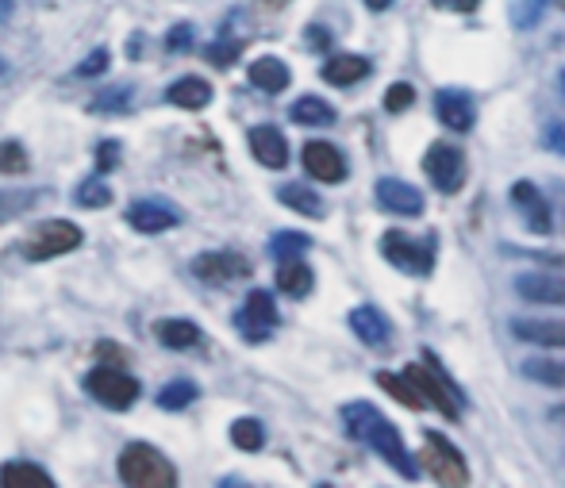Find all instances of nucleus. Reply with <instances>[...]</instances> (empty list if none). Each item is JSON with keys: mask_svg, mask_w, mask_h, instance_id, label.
<instances>
[{"mask_svg": "<svg viewBox=\"0 0 565 488\" xmlns=\"http://www.w3.org/2000/svg\"><path fill=\"white\" fill-rule=\"evenodd\" d=\"M231 442L246 450V454H254V450H262L266 446V427L258 423V419H235L231 423Z\"/></svg>", "mask_w": 565, "mask_h": 488, "instance_id": "32", "label": "nucleus"}, {"mask_svg": "<svg viewBox=\"0 0 565 488\" xmlns=\"http://www.w3.org/2000/svg\"><path fill=\"white\" fill-rule=\"evenodd\" d=\"M523 373L539 385L565 389V362H558V358H531V362H523Z\"/></svg>", "mask_w": 565, "mask_h": 488, "instance_id": "30", "label": "nucleus"}, {"mask_svg": "<svg viewBox=\"0 0 565 488\" xmlns=\"http://www.w3.org/2000/svg\"><path fill=\"white\" fill-rule=\"evenodd\" d=\"M516 293L531 304L565 308V277L562 273H523L516 277Z\"/></svg>", "mask_w": 565, "mask_h": 488, "instance_id": "13", "label": "nucleus"}, {"mask_svg": "<svg viewBox=\"0 0 565 488\" xmlns=\"http://www.w3.org/2000/svg\"><path fill=\"white\" fill-rule=\"evenodd\" d=\"M512 335L535 346L565 350V319H512Z\"/></svg>", "mask_w": 565, "mask_h": 488, "instance_id": "18", "label": "nucleus"}, {"mask_svg": "<svg viewBox=\"0 0 565 488\" xmlns=\"http://www.w3.org/2000/svg\"><path fill=\"white\" fill-rule=\"evenodd\" d=\"M377 204L385 212H396V216H419L423 212V196H419L416 185L400 181V177H381L377 181Z\"/></svg>", "mask_w": 565, "mask_h": 488, "instance_id": "16", "label": "nucleus"}, {"mask_svg": "<svg viewBox=\"0 0 565 488\" xmlns=\"http://www.w3.org/2000/svg\"><path fill=\"white\" fill-rule=\"evenodd\" d=\"M423 170L443 193H458L462 181H466V154L458 147H450V143H435L423 158Z\"/></svg>", "mask_w": 565, "mask_h": 488, "instance_id": "8", "label": "nucleus"}, {"mask_svg": "<svg viewBox=\"0 0 565 488\" xmlns=\"http://www.w3.org/2000/svg\"><path fill=\"white\" fill-rule=\"evenodd\" d=\"M512 204L523 212V220H527L531 231H539V235H550V231H554V212H550V204L542 200V193L531 181H516V185H512Z\"/></svg>", "mask_w": 565, "mask_h": 488, "instance_id": "14", "label": "nucleus"}, {"mask_svg": "<svg viewBox=\"0 0 565 488\" xmlns=\"http://www.w3.org/2000/svg\"><path fill=\"white\" fill-rule=\"evenodd\" d=\"M350 331L366 342V346H381V350H385L389 339H393V323L381 316L377 308H369V304H362V308L350 312Z\"/></svg>", "mask_w": 565, "mask_h": 488, "instance_id": "19", "label": "nucleus"}, {"mask_svg": "<svg viewBox=\"0 0 565 488\" xmlns=\"http://www.w3.org/2000/svg\"><path fill=\"white\" fill-rule=\"evenodd\" d=\"M270 4H273V8H281V4H285V0H270Z\"/></svg>", "mask_w": 565, "mask_h": 488, "instance_id": "49", "label": "nucleus"}, {"mask_svg": "<svg viewBox=\"0 0 565 488\" xmlns=\"http://www.w3.org/2000/svg\"><path fill=\"white\" fill-rule=\"evenodd\" d=\"M197 396H200V389L193 385V381L177 377V381H170V385H162V392H158V408H166V412H181V408H189Z\"/></svg>", "mask_w": 565, "mask_h": 488, "instance_id": "29", "label": "nucleus"}, {"mask_svg": "<svg viewBox=\"0 0 565 488\" xmlns=\"http://www.w3.org/2000/svg\"><path fill=\"white\" fill-rule=\"evenodd\" d=\"M127 223L135 227V231H143V235H158V231H170L181 223V212L166 204V200H135L131 208H127Z\"/></svg>", "mask_w": 565, "mask_h": 488, "instance_id": "11", "label": "nucleus"}, {"mask_svg": "<svg viewBox=\"0 0 565 488\" xmlns=\"http://www.w3.org/2000/svg\"><path fill=\"white\" fill-rule=\"evenodd\" d=\"M393 0H366V8H373V12H385Z\"/></svg>", "mask_w": 565, "mask_h": 488, "instance_id": "48", "label": "nucleus"}, {"mask_svg": "<svg viewBox=\"0 0 565 488\" xmlns=\"http://www.w3.org/2000/svg\"><path fill=\"white\" fill-rule=\"evenodd\" d=\"M377 385L389 392L393 400H400L404 408H412V412H423V408H431V404L423 400V392L416 389V381H412L408 373H377Z\"/></svg>", "mask_w": 565, "mask_h": 488, "instance_id": "24", "label": "nucleus"}, {"mask_svg": "<svg viewBox=\"0 0 565 488\" xmlns=\"http://www.w3.org/2000/svg\"><path fill=\"white\" fill-rule=\"evenodd\" d=\"M554 4H562V12H565V0H554Z\"/></svg>", "mask_w": 565, "mask_h": 488, "instance_id": "50", "label": "nucleus"}, {"mask_svg": "<svg viewBox=\"0 0 565 488\" xmlns=\"http://www.w3.org/2000/svg\"><path fill=\"white\" fill-rule=\"evenodd\" d=\"M304 170L312 173L316 181L323 185H335V181H343L346 177V158L339 147H331V143H308L304 147Z\"/></svg>", "mask_w": 565, "mask_h": 488, "instance_id": "15", "label": "nucleus"}, {"mask_svg": "<svg viewBox=\"0 0 565 488\" xmlns=\"http://www.w3.org/2000/svg\"><path fill=\"white\" fill-rule=\"evenodd\" d=\"M0 485L4 488H54V477L47 469L31 462H8L0 469Z\"/></svg>", "mask_w": 565, "mask_h": 488, "instance_id": "23", "label": "nucleus"}, {"mask_svg": "<svg viewBox=\"0 0 565 488\" xmlns=\"http://www.w3.org/2000/svg\"><path fill=\"white\" fill-rule=\"evenodd\" d=\"M104 66H108V50L97 47L89 58H81V66H77V77H97L104 74Z\"/></svg>", "mask_w": 565, "mask_h": 488, "instance_id": "38", "label": "nucleus"}, {"mask_svg": "<svg viewBox=\"0 0 565 488\" xmlns=\"http://www.w3.org/2000/svg\"><path fill=\"white\" fill-rule=\"evenodd\" d=\"M154 335L170 350H193L200 342V327L189 319H162V323H154Z\"/></svg>", "mask_w": 565, "mask_h": 488, "instance_id": "25", "label": "nucleus"}, {"mask_svg": "<svg viewBox=\"0 0 565 488\" xmlns=\"http://www.w3.org/2000/svg\"><path fill=\"white\" fill-rule=\"evenodd\" d=\"M166 100L177 104V108H189V112H200L212 104V85L204 77H181L166 89Z\"/></svg>", "mask_w": 565, "mask_h": 488, "instance_id": "21", "label": "nucleus"}, {"mask_svg": "<svg viewBox=\"0 0 565 488\" xmlns=\"http://www.w3.org/2000/svg\"><path fill=\"white\" fill-rule=\"evenodd\" d=\"M404 373L416 381V389L423 392V400H427L431 408H439L446 419H458V415H462V392H458V385L446 381V373L435 354H423V366H408Z\"/></svg>", "mask_w": 565, "mask_h": 488, "instance_id": "3", "label": "nucleus"}, {"mask_svg": "<svg viewBox=\"0 0 565 488\" xmlns=\"http://www.w3.org/2000/svg\"><path fill=\"white\" fill-rule=\"evenodd\" d=\"M289 81H293V74H289V66L281 58H258L250 66V85L262 89V93H285Z\"/></svg>", "mask_w": 565, "mask_h": 488, "instance_id": "22", "label": "nucleus"}, {"mask_svg": "<svg viewBox=\"0 0 565 488\" xmlns=\"http://www.w3.org/2000/svg\"><path fill=\"white\" fill-rule=\"evenodd\" d=\"M85 243V235H81V227L70 220H50L43 223L39 231H35V239L27 243V258L31 262H47V258H58V254H70L77 246Z\"/></svg>", "mask_w": 565, "mask_h": 488, "instance_id": "7", "label": "nucleus"}, {"mask_svg": "<svg viewBox=\"0 0 565 488\" xmlns=\"http://www.w3.org/2000/svg\"><path fill=\"white\" fill-rule=\"evenodd\" d=\"M120 477L131 488H173L177 485V469L162 450H154L147 442H131L120 454Z\"/></svg>", "mask_w": 565, "mask_h": 488, "instance_id": "2", "label": "nucleus"}, {"mask_svg": "<svg viewBox=\"0 0 565 488\" xmlns=\"http://www.w3.org/2000/svg\"><path fill=\"white\" fill-rule=\"evenodd\" d=\"M27 170V150L20 143H0V173H24Z\"/></svg>", "mask_w": 565, "mask_h": 488, "instance_id": "35", "label": "nucleus"}, {"mask_svg": "<svg viewBox=\"0 0 565 488\" xmlns=\"http://www.w3.org/2000/svg\"><path fill=\"white\" fill-rule=\"evenodd\" d=\"M74 204L77 208H108L112 204V189L104 181H85L74 193Z\"/></svg>", "mask_w": 565, "mask_h": 488, "instance_id": "34", "label": "nucleus"}, {"mask_svg": "<svg viewBox=\"0 0 565 488\" xmlns=\"http://www.w3.org/2000/svg\"><path fill=\"white\" fill-rule=\"evenodd\" d=\"M250 150H254V158L262 162V166H270V170H285L289 166V143H285V135L270 127V123H262V127H250Z\"/></svg>", "mask_w": 565, "mask_h": 488, "instance_id": "17", "label": "nucleus"}, {"mask_svg": "<svg viewBox=\"0 0 565 488\" xmlns=\"http://www.w3.org/2000/svg\"><path fill=\"white\" fill-rule=\"evenodd\" d=\"M127 97H131V85H120V89H104V93L93 100V108H97V112H123V108L131 104Z\"/></svg>", "mask_w": 565, "mask_h": 488, "instance_id": "36", "label": "nucleus"}, {"mask_svg": "<svg viewBox=\"0 0 565 488\" xmlns=\"http://www.w3.org/2000/svg\"><path fill=\"white\" fill-rule=\"evenodd\" d=\"M85 389L97 396L104 408H116V412H127L135 400H139V381L131 377V373H123V369H108V366H97L89 377H85Z\"/></svg>", "mask_w": 565, "mask_h": 488, "instance_id": "5", "label": "nucleus"}, {"mask_svg": "<svg viewBox=\"0 0 565 488\" xmlns=\"http://www.w3.org/2000/svg\"><path fill=\"white\" fill-rule=\"evenodd\" d=\"M166 47L170 50H189L193 47V24H177L170 31V39H166Z\"/></svg>", "mask_w": 565, "mask_h": 488, "instance_id": "40", "label": "nucleus"}, {"mask_svg": "<svg viewBox=\"0 0 565 488\" xmlns=\"http://www.w3.org/2000/svg\"><path fill=\"white\" fill-rule=\"evenodd\" d=\"M0 74H4V58H0Z\"/></svg>", "mask_w": 565, "mask_h": 488, "instance_id": "51", "label": "nucleus"}, {"mask_svg": "<svg viewBox=\"0 0 565 488\" xmlns=\"http://www.w3.org/2000/svg\"><path fill=\"white\" fill-rule=\"evenodd\" d=\"M435 4H443V8H458V12H473L481 0H435Z\"/></svg>", "mask_w": 565, "mask_h": 488, "instance_id": "44", "label": "nucleus"}, {"mask_svg": "<svg viewBox=\"0 0 565 488\" xmlns=\"http://www.w3.org/2000/svg\"><path fill=\"white\" fill-rule=\"evenodd\" d=\"M235 327H239L250 342L270 339L273 327H277V304H273V296L266 293V289H254V293L246 296L243 312L235 316Z\"/></svg>", "mask_w": 565, "mask_h": 488, "instance_id": "9", "label": "nucleus"}, {"mask_svg": "<svg viewBox=\"0 0 565 488\" xmlns=\"http://www.w3.org/2000/svg\"><path fill=\"white\" fill-rule=\"evenodd\" d=\"M116 162H120V147H116V143H100L97 147V170L108 173Z\"/></svg>", "mask_w": 565, "mask_h": 488, "instance_id": "41", "label": "nucleus"}, {"mask_svg": "<svg viewBox=\"0 0 565 488\" xmlns=\"http://www.w3.org/2000/svg\"><path fill=\"white\" fill-rule=\"evenodd\" d=\"M419 465H427V473L439 485H469V465L466 458L435 431H423V450H419Z\"/></svg>", "mask_w": 565, "mask_h": 488, "instance_id": "4", "label": "nucleus"}, {"mask_svg": "<svg viewBox=\"0 0 565 488\" xmlns=\"http://www.w3.org/2000/svg\"><path fill=\"white\" fill-rule=\"evenodd\" d=\"M435 112L450 131H469L477 123V104H473L466 89H439L435 93Z\"/></svg>", "mask_w": 565, "mask_h": 488, "instance_id": "12", "label": "nucleus"}, {"mask_svg": "<svg viewBox=\"0 0 565 488\" xmlns=\"http://www.w3.org/2000/svg\"><path fill=\"white\" fill-rule=\"evenodd\" d=\"M412 100H416V89L404 85V81H396V85H389V93H385V108L389 112H404V108H412Z\"/></svg>", "mask_w": 565, "mask_h": 488, "instance_id": "37", "label": "nucleus"}, {"mask_svg": "<svg viewBox=\"0 0 565 488\" xmlns=\"http://www.w3.org/2000/svg\"><path fill=\"white\" fill-rule=\"evenodd\" d=\"M289 116H293V123H300V127H327V123H335V108L320 97H300L293 108H289Z\"/></svg>", "mask_w": 565, "mask_h": 488, "instance_id": "27", "label": "nucleus"}, {"mask_svg": "<svg viewBox=\"0 0 565 488\" xmlns=\"http://www.w3.org/2000/svg\"><path fill=\"white\" fill-rule=\"evenodd\" d=\"M12 12H16V4H12V0H0V24H8Z\"/></svg>", "mask_w": 565, "mask_h": 488, "instance_id": "46", "label": "nucleus"}, {"mask_svg": "<svg viewBox=\"0 0 565 488\" xmlns=\"http://www.w3.org/2000/svg\"><path fill=\"white\" fill-rule=\"evenodd\" d=\"M312 285H316V277H312V269L304 266L300 258H293V262H281V269H277V289H281L285 296L300 300V296L312 293Z\"/></svg>", "mask_w": 565, "mask_h": 488, "instance_id": "26", "label": "nucleus"}, {"mask_svg": "<svg viewBox=\"0 0 565 488\" xmlns=\"http://www.w3.org/2000/svg\"><path fill=\"white\" fill-rule=\"evenodd\" d=\"M193 273L200 281H212V285H227V281H239L250 273V262L235 250H208L193 258Z\"/></svg>", "mask_w": 565, "mask_h": 488, "instance_id": "10", "label": "nucleus"}, {"mask_svg": "<svg viewBox=\"0 0 565 488\" xmlns=\"http://www.w3.org/2000/svg\"><path fill=\"white\" fill-rule=\"evenodd\" d=\"M550 4H554V0H512V8H508V12H512V27H516V31L535 27Z\"/></svg>", "mask_w": 565, "mask_h": 488, "instance_id": "33", "label": "nucleus"}, {"mask_svg": "<svg viewBox=\"0 0 565 488\" xmlns=\"http://www.w3.org/2000/svg\"><path fill=\"white\" fill-rule=\"evenodd\" d=\"M239 50H243V43H212V47H208V62L231 66V62L239 58Z\"/></svg>", "mask_w": 565, "mask_h": 488, "instance_id": "39", "label": "nucleus"}, {"mask_svg": "<svg viewBox=\"0 0 565 488\" xmlns=\"http://www.w3.org/2000/svg\"><path fill=\"white\" fill-rule=\"evenodd\" d=\"M308 246H312V239H308L304 231H277V235L270 239V254L277 258V262H293V258H300Z\"/></svg>", "mask_w": 565, "mask_h": 488, "instance_id": "31", "label": "nucleus"}, {"mask_svg": "<svg viewBox=\"0 0 565 488\" xmlns=\"http://www.w3.org/2000/svg\"><path fill=\"white\" fill-rule=\"evenodd\" d=\"M323 81L327 85H358L362 77H369V62L362 58V54H331L327 62H323Z\"/></svg>", "mask_w": 565, "mask_h": 488, "instance_id": "20", "label": "nucleus"}, {"mask_svg": "<svg viewBox=\"0 0 565 488\" xmlns=\"http://www.w3.org/2000/svg\"><path fill=\"white\" fill-rule=\"evenodd\" d=\"M381 254L396 269H404V273H431V266H435V239H423L419 243V239L404 235V231H385Z\"/></svg>", "mask_w": 565, "mask_h": 488, "instance_id": "6", "label": "nucleus"}, {"mask_svg": "<svg viewBox=\"0 0 565 488\" xmlns=\"http://www.w3.org/2000/svg\"><path fill=\"white\" fill-rule=\"evenodd\" d=\"M343 423L346 431L354 435L358 442H366L369 450L377 454V458H385V462L393 465L400 477H408V481H416V462L408 458V450H404V439H400V431H396L393 423L385 419V415L377 412L373 404L366 400H354V404H346L343 408Z\"/></svg>", "mask_w": 565, "mask_h": 488, "instance_id": "1", "label": "nucleus"}, {"mask_svg": "<svg viewBox=\"0 0 565 488\" xmlns=\"http://www.w3.org/2000/svg\"><path fill=\"white\" fill-rule=\"evenodd\" d=\"M277 200L285 204V208H293L300 216H323V200L316 189H308V185H281L277 189Z\"/></svg>", "mask_w": 565, "mask_h": 488, "instance_id": "28", "label": "nucleus"}, {"mask_svg": "<svg viewBox=\"0 0 565 488\" xmlns=\"http://www.w3.org/2000/svg\"><path fill=\"white\" fill-rule=\"evenodd\" d=\"M35 196L39 193H24V196H0V216H12V212H20L27 204H35Z\"/></svg>", "mask_w": 565, "mask_h": 488, "instance_id": "42", "label": "nucleus"}, {"mask_svg": "<svg viewBox=\"0 0 565 488\" xmlns=\"http://www.w3.org/2000/svg\"><path fill=\"white\" fill-rule=\"evenodd\" d=\"M308 35H312V39H308V43H312V47H327V43H331V35H327V31H323V27H312V31H308Z\"/></svg>", "mask_w": 565, "mask_h": 488, "instance_id": "45", "label": "nucleus"}, {"mask_svg": "<svg viewBox=\"0 0 565 488\" xmlns=\"http://www.w3.org/2000/svg\"><path fill=\"white\" fill-rule=\"evenodd\" d=\"M546 143L558 150V154H565V127L562 123H546Z\"/></svg>", "mask_w": 565, "mask_h": 488, "instance_id": "43", "label": "nucleus"}, {"mask_svg": "<svg viewBox=\"0 0 565 488\" xmlns=\"http://www.w3.org/2000/svg\"><path fill=\"white\" fill-rule=\"evenodd\" d=\"M550 423H554V427H562V431H565V404H562V408H554V412H550Z\"/></svg>", "mask_w": 565, "mask_h": 488, "instance_id": "47", "label": "nucleus"}, {"mask_svg": "<svg viewBox=\"0 0 565 488\" xmlns=\"http://www.w3.org/2000/svg\"><path fill=\"white\" fill-rule=\"evenodd\" d=\"M562 89H565V74H562Z\"/></svg>", "mask_w": 565, "mask_h": 488, "instance_id": "52", "label": "nucleus"}]
</instances>
